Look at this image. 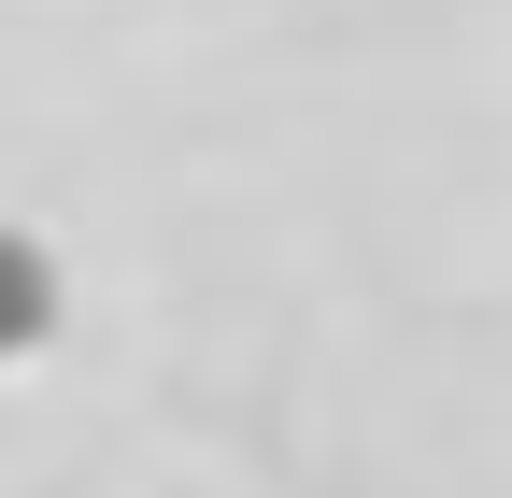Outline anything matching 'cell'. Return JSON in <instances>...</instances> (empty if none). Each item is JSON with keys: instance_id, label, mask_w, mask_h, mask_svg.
<instances>
[{"instance_id": "1", "label": "cell", "mask_w": 512, "mask_h": 498, "mask_svg": "<svg viewBox=\"0 0 512 498\" xmlns=\"http://www.w3.org/2000/svg\"><path fill=\"white\" fill-rule=\"evenodd\" d=\"M43 328H57V257H43L29 228H0V370H15Z\"/></svg>"}]
</instances>
